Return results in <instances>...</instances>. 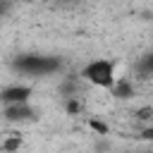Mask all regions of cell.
<instances>
[{"instance_id": "1", "label": "cell", "mask_w": 153, "mask_h": 153, "mask_svg": "<svg viewBox=\"0 0 153 153\" xmlns=\"http://www.w3.org/2000/svg\"><path fill=\"white\" fill-rule=\"evenodd\" d=\"M79 76H81L84 84H88L93 88H103V91H112L120 81L117 62L112 57H91L79 69Z\"/></svg>"}, {"instance_id": "2", "label": "cell", "mask_w": 153, "mask_h": 153, "mask_svg": "<svg viewBox=\"0 0 153 153\" xmlns=\"http://www.w3.org/2000/svg\"><path fill=\"white\" fill-rule=\"evenodd\" d=\"M14 69L24 76H50L62 69L60 57L45 53H22L14 57Z\"/></svg>"}, {"instance_id": "3", "label": "cell", "mask_w": 153, "mask_h": 153, "mask_svg": "<svg viewBox=\"0 0 153 153\" xmlns=\"http://www.w3.org/2000/svg\"><path fill=\"white\" fill-rule=\"evenodd\" d=\"M0 100H2V108L31 103V100H33V88H31L29 84H24V81H14V84H7V86L0 91Z\"/></svg>"}, {"instance_id": "4", "label": "cell", "mask_w": 153, "mask_h": 153, "mask_svg": "<svg viewBox=\"0 0 153 153\" xmlns=\"http://www.w3.org/2000/svg\"><path fill=\"white\" fill-rule=\"evenodd\" d=\"M2 117L10 124H26V122H33L36 120V108H33V103L10 105V108H2Z\"/></svg>"}, {"instance_id": "5", "label": "cell", "mask_w": 153, "mask_h": 153, "mask_svg": "<svg viewBox=\"0 0 153 153\" xmlns=\"http://www.w3.org/2000/svg\"><path fill=\"white\" fill-rule=\"evenodd\" d=\"M65 110H67V115H79L81 112L79 98H65Z\"/></svg>"}, {"instance_id": "6", "label": "cell", "mask_w": 153, "mask_h": 153, "mask_svg": "<svg viewBox=\"0 0 153 153\" xmlns=\"http://www.w3.org/2000/svg\"><path fill=\"white\" fill-rule=\"evenodd\" d=\"M141 69H143L146 74H153V50L146 53V57L141 60Z\"/></svg>"}, {"instance_id": "7", "label": "cell", "mask_w": 153, "mask_h": 153, "mask_svg": "<svg viewBox=\"0 0 153 153\" xmlns=\"http://www.w3.org/2000/svg\"><path fill=\"white\" fill-rule=\"evenodd\" d=\"M141 139L143 141H153V124H148V127L141 129Z\"/></svg>"}]
</instances>
